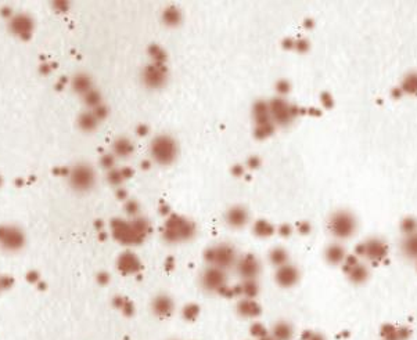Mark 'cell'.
Listing matches in <instances>:
<instances>
[{
    "instance_id": "1",
    "label": "cell",
    "mask_w": 417,
    "mask_h": 340,
    "mask_svg": "<svg viewBox=\"0 0 417 340\" xmlns=\"http://www.w3.org/2000/svg\"><path fill=\"white\" fill-rule=\"evenodd\" d=\"M111 232L114 238L122 245L134 246L144 242L151 232V226L144 217H134L130 222L115 219L111 222Z\"/></svg>"
},
{
    "instance_id": "2",
    "label": "cell",
    "mask_w": 417,
    "mask_h": 340,
    "mask_svg": "<svg viewBox=\"0 0 417 340\" xmlns=\"http://www.w3.org/2000/svg\"><path fill=\"white\" fill-rule=\"evenodd\" d=\"M197 235V226L190 219L180 215L167 216L163 226L164 241L170 245L191 241Z\"/></svg>"
},
{
    "instance_id": "3",
    "label": "cell",
    "mask_w": 417,
    "mask_h": 340,
    "mask_svg": "<svg viewBox=\"0 0 417 340\" xmlns=\"http://www.w3.org/2000/svg\"><path fill=\"white\" fill-rule=\"evenodd\" d=\"M150 155L153 162L161 166H168L176 160L179 155V147L176 140L169 134H158L150 144Z\"/></svg>"
},
{
    "instance_id": "4",
    "label": "cell",
    "mask_w": 417,
    "mask_h": 340,
    "mask_svg": "<svg viewBox=\"0 0 417 340\" xmlns=\"http://www.w3.org/2000/svg\"><path fill=\"white\" fill-rule=\"evenodd\" d=\"M204 259L208 265L218 267L220 270L226 271L236 265L237 260H239V255H237V250L233 245L220 242L209 246L208 249L205 250Z\"/></svg>"
},
{
    "instance_id": "5",
    "label": "cell",
    "mask_w": 417,
    "mask_h": 340,
    "mask_svg": "<svg viewBox=\"0 0 417 340\" xmlns=\"http://www.w3.org/2000/svg\"><path fill=\"white\" fill-rule=\"evenodd\" d=\"M356 228H358L356 217L352 212H349L346 209L334 212L329 219V231L332 232L334 238H337L339 241H345V239H349L351 236H354Z\"/></svg>"
},
{
    "instance_id": "6",
    "label": "cell",
    "mask_w": 417,
    "mask_h": 340,
    "mask_svg": "<svg viewBox=\"0 0 417 340\" xmlns=\"http://www.w3.org/2000/svg\"><path fill=\"white\" fill-rule=\"evenodd\" d=\"M270 119L275 126H289L299 113V108L290 104L284 97H276L269 101Z\"/></svg>"
},
{
    "instance_id": "7",
    "label": "cell",
    "mask_w": 417,
    "mask_h": 340,
    "mask_svg": "<svg viewBox=\"0 0 417 340\" xmlns=\"http://www.w3.org/2000/svg\"><path fill=\"white\" fill-rule=\"evenodd\" d=\"M70 186L78 192H87L94 187L96 173L93 167L87 163H78L70 170Z\"/></svg>"
},
{
    "instance_id": "8",
    "label": "cell",
    "mask_w": 417,
    "mask_h": 340,
    "mask_svg": "<svg viewBox=\"0 0 417 340\" xmlns=\"http://www.w3.org/2000/svg\"><path fill=\"white\" fill-rule=\"evenodd\" d=\"M354 255L368 259L373 263H380L388 255V245L380 238H369L355 246Z\"/></svg>"
},
{
    "instance_id": "9",
    "label": "cell",
    "mask_w": 417,
    "mask_h": 340,
    "mask_svg": "<svg viewBox=\"0 0 417 340\" xmlns=\"http://www.w3.org/2000/svg\"><path fill=\"white\" fill-rule=\"evenodd\" d=\"M200 285L205 292L222 293L227 286V274L225 270L208 265L200 275Z\"/></svg>"
},
{
    "instance_id": "10",
    "label": "cell",
    "mask_w": 417,
    "mask_h": 340,
    "mask_svg": "<svg viewBox=\"0 0 417 340\" xmlns=\"http://www.w3.org/2000/svg\"><path fill=\"white\" fill-rule=\"evenodd\" d=\"M142 82L149 89H161L168 82V68L165 64L151 63L144 67L142 72Z\"/></svg>"
},
{
    "instance_id": "11",
    "label": "cell",
    "mask_w": 417,
    "mask_h": 340,
    "mask_svg": "<svg viewBox=\"0 0 417 340\" xmlns=\"http://www.w3.org/2000/svg\"><path fill=\"white\" fill-rule=\"evenodd\" d=\"M25 243L24 232L14 226H0V248L8 252L20 250Z\"/></svg>"
},
{
    "instance_id": "12",
    "label": "cell",
    "mask_w": 417,
    "mask_h": 340,
    "mask_svg": "<svg viewBox=\"0 0 417 340\" xmlns=\"http://www.w3.org/2000/svg\"><path fill=\"white\" fill-rule=\"evenodd\" d=\"M236 271L237 274L243 278V281L246 279H256L259 277L262 270L261 262L259 259L252 255V253H246L243 256L239 257L237 263H236Z\"/></svg>"
},
{
    "instance_id": "13",
    "label": "cell",
    "mask_w": 417,
    "mask_h": 340,
    "mask_svg": "<svg viewBox=\"0 0 417 340\" xmlns=\"http://www.w3.org/2000/svg\"><path fill=\"white\" fill-rule=\"evenodd\" d=\"M117 268L124 275H136L142 270V260L133 252L125 250L117 259Z\"/></svg>"
},
{
    "instance_id": "14",
    "label": "cell",
    "mask_w": 417,
    "mask_h": 340,
    "mask_svg": "<svg viewBox=\"0 0 417 340\" xmlns=\"http://www.w3.org/2000/svg\"><path fill=\"white\" fill-rule=\"evenodd\" d=\"M276 284L280 288H292L299 281V270L294 264L287 263L277 267L275 274Z\"/></svg>"
},
{
    "instance_id": "15",
    "label": "cell",
    "mask_w": 417,
    "mask_h": 340,
    "mask_svg": "<svg viewBox=\"0 0 417 340\" xmlns=\"http://www.w3.org/2000/svg\"><path fill=\"white\" fill-rule=\"evenodd\" d=\"M250 222V212L243 205H234L227 209L225 213V223L230 228H244Z\"/></svg>"
},
{
    "instance_id": "16",
    "label": "cell",
    "mask_w": 417,
    "mask_h": 340,
    "mask_svg": "<svg viewBox=\"0 0 417 340\" xmlns=\"http://www.w3.org/2000/svg\"><path fill=\"white\" fill-rule=\"evenodd\" d=\"M151 311L158 318H169L175 311V302L167 293H160L151 300Z\"/></svg>"
},
{
    "instance_id": "17",
    "label": "cell",
    "mask_w": 417,
    "mask_h": 340,
    "mask_svg": "<svg viewBox=\"0 0 417 340\" xmlns=\"http://www.w3.org/2000/svg\"><path fill=\"white\" fill-rule=\"evenodd\" d=\"M410 335H412V331L408 326L385 324L380 329V336L382 340H409Z\"/></svg>"
},
{
    "instance_id": "18",
    "label": "cell",
    "mask_w": 417,
    "mask_h": 340,
    "mask_svg": "<svg viewBox=\"0 0 417 340\" xmlns=\"http://www.w3.org/2000/svg\"><path fill=\"white\" fill-rule=\"evenodd\" d=\"M237 312L239 315L243 318L254 319L256 317H259L262 312L261 304L255 300V299H248V298H241L240 302L237 303Z\"/></svg>"
},
{
    "instance_id": "19",
    "label": "cell",
    "mask_w": 417,
    "mask_h": 340,
    "mask_svg": "<svg viewBox=\"0 0 417 340\" xmlns=\"http://www.w3.org/2000/svg\"><path fill=\"white\" fill-rule=\"evenodd\" d=\"M346 257L345 248L338 242H332L327 245L325 249V259L326 262L332 265H339L344 263Z\"/></svg>"
},
{
    "instance_id": "20",
    "label": "cell",
    "mask_w": 417,
    "mask_h": 340,
    "mask_svg": "<svg viewBox=\"0 0 417 340\" xmlns=\"http://www.w3.org/2000/svg\"><path fill=\"white\" fill-rule=\"evenodd\" d=\"M270 335L275 340H291L294 338V328L289 321H277L272 326Z\"/></svg>"
},
{
    "instance_id": "21",
    "label": "cell",
    "mask_w": 417,
    "mask_h": 340,
    "mask_svg": "<svg viewBox=\"0 0 417 340\" xmlns=\"http://www.w3.org/2000/svg\"><path fill=\"white\" fill-rule=\"evenodd\" d=\"M345 274H346V277H348V279H349L352 284L361 285V284H365V282L368 281L369 268L366 264L359 262V263H356L355 265H352L349 270H346Z\"/></svg>"
},
{
    "instance_id": "22",
    "label": "cell",
    "mask_w": 417,
    "mask_h": 340,
    "mask_svg": "<svg viewBox=\"0 0 417 340\" xmlns=\"http://www.w3.org/2000/svg\"><path fill=\"white\" fill-rule=\"evenodd\" d=\"M161 20H163V22L167 27L175 28V27H179L182 24L183 14H182L180 8L176 7V6H168V7H165L163 10Z\"/></svg>"
},
{
    "instance_id": "23",
    "label": "cell",
    "mask_w": 417,
    "mask_h": 340,
    "mask_svg": "<svg viewBox=\"0 0 417 340\" xmlns=\"http://www.w3.org/2000/svg\"><path fill=\"white\" fill-rule=\"evenodd\" d=\"M252 115H254L255 125L272 122V119H270V110H269V101H263V100L256 101L254 104V107H252Z\"/></svg>"
},
{
    "instance_id": "24",
    "label": "cell",
    "mask_w": 417,
    "mask_h": 340,
    "mask_svg": "<svg viewBox=\"0 0 417 340\" xmlns=\"http://www.w3.org/2000/svg\"><path fill=\"white\" fill-rule=\"evenodd\" d=\"M236 288H237V295L240 298L255 299L259 293V285L256 282V279H246Z\"/></svg>"
},
{
    "instance_id": "25",
    "label": "cell",
    "mask_w": 417,
    "mask_h": 340,
    "mask_svg": "<svg viewBox=\"0 0 417 340\" xmlns=\"http://www.w3.org/2000/svg\"><path fill=\"white\" fill-rule=\"evenodd\" d=\"M276 232V227L268 220L265 219H259L254 223L252 226V234L256 235L258 238H269Z\"/></svg>"
},
{
    "instance_id": "26",
    "label": "cell",
    "mask_w": 417,
    "mask_h": 340,
    "mask_svg": "<svg viewBox=\"0 0 417 340\" xmlns=\"http://www.w3.org/2000/svg\"><path fill=\"white\" fill-rule=\"evenodd\" d=\"M114 155L118 158H129L133 153V144L130 143V140L121 137L114 143Z\"/></svg>"
},
{
    "instance_id": "27",
    "label": "cell",
    "mask_w": 417,
    "mask_h": 340,
    "mask_svg": "<svg viewBox=\"0 0 417 340\" xmlns=\"http://www.w3.org/2000/svg\"><path fill=\"white\" fill-rule=\"evenodd\" d=\"M401 249H402L403 256L417 260V232L413 235L403 238L402 243H401Z\"/></svg>"
},
{
    "instance_id": "28",
    "label": "cell",
    "mask_w": 417,
    "mask_h": 340,
    "mask_svg": "<svg viewBox=\"0 0 417 340\" xmlns=\"http://www.w3.org/2000/svg\"><path fill=\"white\" fill-rule=\"evenodd\" d=\"M289 260H290V255H289L287 249H284L282 246H276L269 252V262H270V264H273L276 268L287 264Z\"/></svg>"
},
{
    "instance_id": "29",
    "label": "cell",
    "mask_w": 417,
    "mask_h": 340,
    "mask_svg": "<svg viewBox=\"0 0 417 340\" xmlns=\"http://www.w3.org/2000/svg\"><path fill=\"white\" fill-rule=\"evenodd\" d=\"M72 89L77 93L86 94L92 90V79L86 74H78L72 79Z\"/></svg>"
},
{
    "instance_id": "30",
    "label": "cell",
    "mask_w": 417,
    "mask_h": 340,
    "mask_svg": "<svg viewBox=\"0 0 417 340\" xmlns=\"http://www.w3.org/2000/svg\"><path fill=\"white\" fill-rule=\"evenodd\" d=\"M399 87L402 89L403 94H409V96H416L417 94V72H409L406 74L402 82L399 84Z\"/></svg>"
},
{
    "instance_id": "31",
    "label": "cell",
    "mask_w": 417,
    "mask_h": 340,
    "mask_svg": "<svg viewBox=\"0 0 417 340\" xmlns=\"http://www.w3.org/2000/svg\"><path fill=\"white\" fill-rule=\"evenodd\" d=\"M133 174V170L129 167H122V169H113L108 172V181L113 186H121L124 181L129 179Z\"/></svg>"
},
{
    "instance_id": "32",
    "label": "cell",
    "mask_w": 417,
    "mask_h": 340,
    "mask_svg": "<svg viewBox=\"0 0 417 340\" xmlns=\"http://www.w3.org/2000/svg\"><path fill=\"white\" fill-rule=\"evenodd\" d=\"M97 123H99V119L96 118V115L93 112H83L78 119L79 127L86 132H92L93 129H96Z\"/></svg>"
},
{
    "instance_id": "33",
    "label": "cell",
    "mask_w": 417,
    "mask_h": 340,
    "mask_svg": "<svg viewBox=\"0 0 417 340\" xmlns=\"http://www.w3.org/2000/svg\"><path fill=\"white\" fill-rule=\"evenodd\" d=\"M32 28V22L31 18L25 17V15H17L15 18H13V32L15 34H24V32H29Z\"/></svg>"
},
{
    "instance_id": "34",
    "label": "cell",
    "mask_w": 417,
    "mask_h": 340,
    "mask_svg": "<svg viewBox=\"0 0 417 340\" xmlns=\"http://www.w3.org/2000/svg\"><path fill=\"white\" fill-rule=\"evenodd\" d=\"M275 129H276V126L273 122L259 123V125L255 126V130H254L255 137L259 140L268 139V137H270V136L275 133Z\"/></svg>"
},
{
    "instance_id": "35",
    "label": "cell",
    "mask_w": 417,
    "mask_h": 340,
    "mask_svg": "<svg viewBox=\"0 0 417 340\" xmlns=\"http://www.w3.org/2000/svg\"><path fill=\"white\" fill-rule=\"evenodd\" d=\"M401 232H402L405 236L413 235L417 232V220L415 217H405L402 222H401Z\"/></svg>"
},
{
    "instance_id": "36",
    "label": "cell",
    "mask_w": 417,
    "mask_h": 340,
    "mask_svg": "<svg viewBox=\"0 0 417 340\" xmlns=\"http://www.w3.org/2000/svg\"><path fill=\"white\" fill-rule=\"evenodd\" d=\"M114 304H115L117 308H120L121 311L124 312L125 315H133V303H132L129 299L122 298V296H117V298L114 299Z\"/></svg>"
},
{
    "instance_id": "37",
    "label": "cell",
    "mask_w": 417,
    "mask_h": 340,
    "mask_svg": "<svg viewBox=\"0 0 417 340\" xmlns=\"http://www.w3.org/2000/svg\"><path fill=\"white\" fill-rule=\"evenodd\" d=\"M149 56L151 57L153 63L156 64H165L167 63V53L165 50L158 46V44H151L149 47Z\"/></svg>"
},
{
    "instance_id": "38",
    "label": "cell",
    "mask_w": 417,
    "mask_h": 340,
    "mask_svg": "<svg viewBox=\"0 0 417 340\" xmlns=\"http://www.w3.org/2000/svg\"><path fill=\"white\" fill-rule=\"evenodd\" d=\"M200 315V305L196 303H189L183 307L182 310V317L186 321H196Z\"/></svg>"
},
{
    "instance_id": "39",
    "label": "cell",
    "mask_w": 417,
    "mask_h": 340,
    "mask_svg": "<svg viewBox=\"0 0 417 340\" xmlns=\"http://www.w3.org/2000/svg\"><path fill=\"white\" fill-rule=\"evenodd\" d=\"M85 103L87 105H90V107H93V108H96V107H99V105H101L100 103H101V96H100L99 91L96 90H90L89 93H86L85 94Z\"/></svg>"
},
{
    "instance_id": "40",
    "label": "cell",
    "mask_w": 417,
    "mask_h": 340,
    "mask_svg": "<svg viewBox=\"0 0 417 340\" xmlns=\"http://www.w3.org/2000/svg\"><path fill=\"white\" fill-rule=\"evenodd\" d=\"M250 332H251V335L254 336L255 339H261V338L266 336L269 333L266 326L263 325V324H261V322H254V324L251 325V328H250Z\"/></svg>"
},
{
    "instance_id": "41",
    "label": "cell",
    "mask_w": 417,
    "mask_h": 340,
    "mask_svg": "<svg viewBox=\"0 0 417 340\" xmlns=\"http://www.w3.org/2000/svg\"><path fill=\"white\" fill-rule=\"evenodd\" d=\"M291 90V84L289 80H286V79H280L277 83H276V91L279 93V96L280 97H283V96H287L289 93H290Z\"/></svg>"
},
{
    "instance_id": "42",
    "label": "cell",
    "mask_w": 417,
    "mask_h": 340,
    "mask_svg": "<svg viewBox=\"0 0 417 340\" xmlns=\"http://www.w3.org/2000/svg\"><path fill=\"white\" fill-rule=\"evenodd\" d=\"M125 210H126L127 215L130 216L132 219H134V217H137L139 212H140V205L133 199H130L125 203Z\"/></svg>"
},
{
    "instance_id": "43",
    "label": "cell",
    "mask_w": 417,
    "mask_h": 340,
    "mask_svg": "<svg viewBox=\"0 0 417 340\" xmlns=\"http://www.w3.org/2000/svg\"><path fill=\"white\" fill-rule=\"evenodd\" d=\"M301 340H326V338L323 333L308 329V331H304L302 336H301Z\"/></svg>"
},
{
    "instance_id": "44",
    "label": "cell",
    "mask_w": 417,
    "mask_h": 340,
    "mask_svg": "<svg viewBox=\"0 0 417 340\" xmlns=\"http://www.w3.org/2000/svg\"><path fill=\"white\" fill-rule=\"evenodd\" d=\"M101 166L113 170L114 166H115V155H114V153H107V155H104V156L101 158Z\"/></svg>"
},
{
    "instance_id": "45",
    "label": "cell",
    "mask_w": 417,
    "mask_h": 340,
    "mask_svg": "<svg viewBox=\"0 0 417 340\" xmlns=\"http://www.w3.org/2000/svg\"><path fill=\"white\" fill-rule=\"evenodd\" d=\"M320 101H322V104H323L325 108H333V105H334L333 96L330 93H327V91H323V93L320 94Z\"/></svg>"
},
{
    "instance_id": "46",
    "label": "cell",
    "mask_w": 417,
    "mask_h": 340,
    "mask_svg": "<svg viewBox=\"0 0 417 340\" xmlns=\"http://www.w3.org/2000/svg\"><path fill=\"white\" fill-rule=\"evenodd\" d=\"M294 49L297 50L298 53H305V51H308V49H309V43H308V40H305V39H298V40L294 42Z\"/></svg>"
},
{
    "instance_id": "47",
    "label": "cell",
    "mask_w": 417,
    "mask_h": 340,
    "mask_svg": "<svg viewBox=\"0 0 417 340\" xmlns=\"http://www.w3.org/2000/svg\"><path fill=\"white\" fill-rule=\"evenodd\" d=\"M297 229L299 234H302V235H306V234H309L312 231V226L311 223L309 222H299L297 224Z\"/></svg>"
},
{
    "instance_id": "48",
    "label": "cell",
    "mask_w": 417,
    "mask_h": 340,
    "mask_svg": "<svg viewBox=\"0 0 417 340\" xmlns=\"http://www.w3.org/2000/svg\"><path fill=\"white\" fill-rule=\"evenodd\" d=\"M276 231H277V232H279L282 236H290L291 234H292V231H294V229H292V227H291L290 224H286V223H284V224H282L279 228H276Z\"/></svg>"
},
{
    "instance_id": "49",
    "label": "cell",
    "mask_w": 417,
    "mask_h": 340,
    "mask_svg": "<svg viewBox=\"0 0 417 340\" xmlns=\"http://www.w3.org/2000/svg\"><path fill=\"white\" fill-rule=\"evenodd\" d=\"M248 167H258L259 165H261V160H259V158L258 156H251L250 159H248Z\"/></svg>"
},
{
    "instance_id": "50",
    "label": "cell",
    "mask_w": 417,
    "mask_h": 340,
    "mask_svg": "<svg viewBox=\"0 0 417 340\" xmlns=\"http://www.w3.org/2000/svg\"><path fill=\"white\" fill-rule=\"evenodd\" d=\"M402 96H403V91L399 86H396V87H394V89L391 90V97L392 98H401Z\"/></svg>"
},
{
    "instance_id": "51",
    "label": "cell",
    "mask_w": 417,
    "mask_h": 340,
    "mask_svg": "<svg viewBox=\"0 0 417 340\" xmlns=\"http://www.w3.org/2000/svg\"><path fill=\"white\" fill-rule=\"evenodd\" d=\"M232 172H233L236 176H241V174L244 173V169H243V166H241V165H236V166L232 169Z\"/></svg>"
},
{
    "instance_id": "52",
    "label": "cell",
    "mask_w": 417,
    "mask_h": 340,
    "mask_svg": "<svg viewBox=\"0 0 417 340\" xmlns=\"http://www.w3.org/2000/svg\"><path fill=\"white\" fill-rule=\"evenodd\" d=\"M97 279H99V282L100 284H107V281H108V275H107L106 272H100L99 274V278H97Z\"/></svg>"
},
{
    "instance_id": "53",
    "label": "cell",
    "mask_w": 417,
    "mask_h": 340,
    "mask_svg": "<svg viewBox=\"0 0 417 340\" xmlns=\"http://www.w3.org/2000/svg\"><path fill=\"white\" fill-rule=\"evenodd\" d=\"M258 340H275V339L272 338V335H270V333H268L266 336H263V338H261V339H258Z\"/></svg>"
},
{
    "instance_id": "54",
    "label": "cell",
    "mask_w": 417,
    "mask_h": 340,
    "mask_svg": "<svg viewBox=\"0 0 417 340\" xmlns=\"http://www.w3.org/2000/svg\"><path fill=\"white\" fill-rule=\"evenodd\" d=\"M305 25L311 28V27H313V22H312V20H306V21H305Z\"/></svg>"
},
{
    "instance_id": "55",
    "label": "cell",
    "mask_w": 417,
    "mask_h": 340,
    "mask_svg": "<svg viewBox=\"0 0 417 340\" xmlns=\"http://www.w3.org/2000/svg\"><path fill=\"white\" fill-rule=\"evenodd\" d=\"M416 268H417V260H416Z\"/></svg>"
}]
</instances>
